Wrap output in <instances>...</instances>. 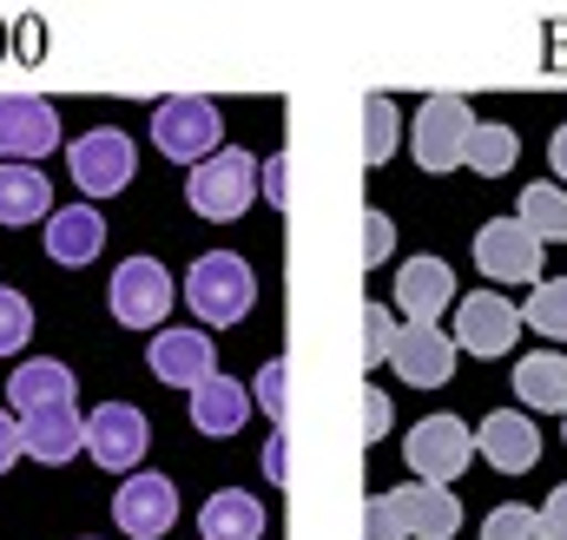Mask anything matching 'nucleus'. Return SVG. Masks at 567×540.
Instances as JSON below:
<instances>
[{
	"instance_id": "f257e3e1",
	"label": "nucleus",
	"mask_w": 567,
	"mask_h": 540,
	"mask_svg": "<svg viewBox=\"0 0 567 540\" xmlns=\"http://www.w3.org/2000/svg\"><path fill=\"white\" fill-rule=\"evenodd\" d=\"M178 297L198 310V323L231 330V323L251 316V303H258V277H251V264H245L238 251H205L198 264L185 270V290H178Z\"/></svg>"
},
{
	"instance_id": "f03ea898",
	"label": "nucleus",
	"mask_w": 567,
	"mask_h": 540,
	"mask_svg": "<svg viewBox=\"0 0 567 540\" xmlns=\"http://www.w3.org/2000/svg\"><path fill=\"white\" fill-rule=\"evenodd\" d=\"M185 198H192V211H198V218H212V225L245 218V211H251V198H258V158H251V152H238V145H218L212 158H198V165H192Z\"/></svg>"
},
{
	"instance_id": "7ed1b4c3",
	"label": "nucleus",
	"mask_w": 567,
	"mask_h": 540,
	"mask_svg": "<svg viewBox=\"0 0 567 540\" xmlns=\"http://www.w3.org/2000/svg\"><path fill=\"white\" fill-rule=\"evenodd\" d=\"M172 303H178V283H172V270L158 258H126L113 270V283H106V310L126 330H158Z\"/></svg>"
},
{
	"instance_id": "20e7f679",
	"label": "nucleus",
	"mask_w": 567,
	"mask_h": 540,
	"mask_svg": "<svg viewBox=\"0 0 567 540\" xmlns=\"http://www.w3.org/2000/svg\"><path fill=\"white\" fill-rule=\"evenodd\" d=\"M468 133H475L468 100H462V93H435V100H423V113H416L410 152H416V165H423L429 178H442V172H462Z\"/></svg>"
},
{
	"instance_id": "39448f33",
	"label": "nucleus",
	"mask_w": 567,
	"mask_h": 540,
	"mask_svg": "<svg viewBox=\"0 0 567 540\" xmlns=\"http://www.w3.org/2000/svg\"><path fill=\"white\" fill-rule=\"evenodd\" d=\"M403 461L416 468V481L429 488H449L468 461H475V435L462 415H423L410 435H403Z\"/></svg>"
},
{
	"instance_id": "423d86ee",
	"label": "nucleus",
	"mask_w": 567,
	"mask_h": 540,
	"mask_svg": "<svg viewBox=\"0 0 567 540\" xmlns=\"http://www.w3.org/2000/svg\"><path fill=\"white\" fill-rule=\"evenodd\" d=\"M218 138H225V120H218V106L198 100V93H178V100H165V106L152 113V145H158L172 165H198V158H212Z\"/></svg>"
},
{
	"instance_id": "0eeeda50",
	"label": "nucleus",
	"mask_w": 567,
	"mask_h": 540,
	"mask_svg": "<svg viewBox=\"0 0 567 540\" xmlns=\"http://www.w3.org/2000/svg\"><path fill=\"white\" fill-rule=\"evenodd\" d=\"M66 172H73V185H80L86 198H113V191L133 185L140 152H133V138L120 133V126H100V133H86V138L66 145Z\"/></svg>"
},
{
	"instance_id": "6e6552de",
	"label": "nucleus",
	"mask_w": 567,
	"mask_h": 540,
	"mask_svg": "<svg viewBox=\"0 0 567 540\" xmlns=\"http://www.w3.org/2000/svg\"><path fill=\"white\" fill-rule=\"evenodd\" d=\"M515 336H522V316H515L508 297H495V290L455 297V336H449L455 356H482V363H495V356L515 350Z\"/></svg>"
},
{
	"instance_id": "1a4fd4ad",
	"label": "nucleus",
	"mask_w": 567,
	"mask_h": 540,
	"mask_svg": "<svg viewBox=\"0 0 567 540\" xmlns=\"http://www.w3.org/2000/svg\"><path fill=\"white\" fill-rule=\"evenodd\" d=\"M145 448H152V428L133 403H100L86 415V448L80 455H93L106 475H140Z\"/></svg>"
},
{
	"instance_id": "9d476101",
	"label": "nucleus",
	"mask_w": 567,
	"mask_h": 540,
	"mask_svg": "<svg viewBox=\"0 0 567 540\" xmlns=\"http://www.w3.org/2000/svg\"><path fill=\"white\" fill-rule=\"evenodd\" d=\"M60 152V113L40 93H7L0 100V165H33Z\"/></svg>"
},
{
	"instance_id": "9b49d317",
	"label": "nucleus",
	"mask_w": 567,
	"mask_h": 540,
	"mask_svg": "<svg viewBox=\"0 0 567 540\" xmlns=\"http://www.w3.org/2000/svg\"><path fill=\"white\" fill-rule=\"evenodd\" d=\"M113 521H120V534L133 540H158L172 534V521H178V488H172V475H126L120 481V495H113Z\"/></svg>"
},
{
	"instance_id": "f8f14e48",
	"label": "nucleus",
	"mask_w": 567,
	"mask_h": 540,
	"mask_svg": "<svg viewBox=\"0 0 567 540\" xmlns=\"http://www.w3.org/2000/svg\"><path fill=\"white\" fill-rule=\"evenodd\" d=\"M468 435H475V455H482L488 468H502V475H528V468L542 461V428H535L528 408H495V415H482V428H468Z\"/></svg>"
},
{
	"instance_id": "ddd939ff",
	"label": "nucleus",
	"mask_w": 567,
	"mask_h": 540,
	"mask_svg": "<svg viewBox=\"0 0 567 540\" xmlns=\"http://www.w3.org/2000/svg\"><path fill=\"white\" fill-rule=\"evenodd\" d=\"M542 258L548 251L515 218H488L475 231V264H482V277H495V283H542Z\"/></svg>"
},
{
	"instance_id": "4468645a",
	"label": "nucleus",
	"mask_w": 567,
	"mask_h": 540,
	"mask_svg": "<svg viewBox=\"0 0 567 540\" xmlns=\"http://www.w3.org/2000/svg\"><path fill=\"white\" fill-rule=\"evenodd\" d=\"M145 363H152V376L172 383V390H198L205 376H218V350H212L205 330H158V336L145 343Z\"/></svg>"
},
{
	"instance_id": "2eb2a0df",
	"label": "nucleus",
	"mask_w": 567,
	"mask_h": 540,
	"mask_svg": "<svg viewBox=\"0 0 567 540\" xmlns=\"http://www.w3.org/2000/svg\"><path fill=\"white\" fill-rule=\"evenodd\" d=\"M390 508H396V521H403V540H455L462 534V501L449 495V488H429V481H403V488H390Z\"/></svg>"
},
{
	"instance_id": "dca6fc26",
	"label": "nucleus",
	"mask_w": 567,
	"mask_h": 540,
	"mask_svg": "<svg viewBox=\"0 0 567 540\" xmlns=\"http://www.w3.org/2000/svg\"><path fill=\"white\" fill-rule=\"evenodd\" d=\"M390 363H396L403 383H416V390H442V383L455 376V343H449L435 323H403Z\"/></svg>"
},
{
	"instance_id": "f3484780",
	"label": "nucleus",
	"mask_w": 567,
	"mask_h": 540,
	"mask_svg": "<svg viewBox=\"0 0 567 540\" xmlns=\"http://www.w3.org/2000/svg\"><path fill=\"white\" fill-rule=\"evenodd\" d=\"M86 448V415L66 403V408H33L27 422H20V455H33V461H47V468H60V461H73Z\"/></svg>"
},
{
	"instance_id": "a211bd4d",
	"label": "nucleus",
	"mask_w": 567,
	"mask_h": 540,
	"mask_svg": "<svg viewBox=\"0 0 567 540\" xmlns=\"http://www.w3.org/2000/svg\"><path fill=\"white\" fill-rule=\"evenodd\" d=\"M100 245H106V218H100L93 205H60V211H47V258H53V264H66V270L93 264Z\"/></svg>"
},
{
	"instance_id": "6ab92c4d",
	"label": "nucleus",
	"mask_w": 567,
	"mask_h": 540,
	"mask_svg": "<svg viewBox=\"0 0 567 540\" xmlns=\"http://www.w3.org/2000/svg\"><path fill=\"white\" fill-rule=\"evenodd\" d=\"M449 303H455V270L442 264V258H410V264L396 270V310L410 323H435Z\"/></svg>"
},
{
	"instance_id": "aec40b11",
	"label": "nucleus",
	"mask_w": 567,
	"mask_h": 540,
	"mask_svg": "<svg viewBox=\"0 0 567 540\" xmlns=\"http://www.w3.org/2000/svg\"><path fill=\"white\" fill-rule=\"evenodd\" d=\"M73 396H80V383H73V370L53 363V356H27V363L7 376V403L20 408V415H33V408H66Z\"/></svg>"
},
{
	"instance_id": "412c9836",
	"label": "nucleus",
	"mask_w": 567,
	"mask_h": 540,
	"mask_svg": "<svg viewBox=\"0 0 567 540\" xmlns=\"http://www.w3.org/2000/svg\"><path fill=\"white\" fill-rule=\"evenodd\" d=\"M515 403L535 415H567V356L561 350H535L515 363Z\"/></svg>"
},
{
	"instance_id": "4be33fe9",
	"label": "nucleus",
	"mask_w": 567,
	"mask_h": 540,
	"mask_svg": "<svg viewBox=\"0 0 567 540\" xmlns=\"http://www.w3.org/2000/svg\"><path fill=\"white\" fill-rule=\"evenodd\" d=\"M245 415H251V390L231 383V376H205L192 390V428L198 435H238Z\"/></svg>"
},
{
	"instance_id": "5701e85b",
	"label": "nucleus",
	"mask_w": 567,
	"mask_h": 540,
	"mask_svg": "<svg viewBox=\"0 0 567 540\" xmlns=\"http://www.w3.org/2000/svg\"><path fill=\"white\" fill-rule=\"evenodd\" d=\"M198 534L205 540H265V508H258V495L218 488V495L198 508Z\"/></svg>"
},
{
	"instance_id": "b1692460",
	"label": "nucleus",
	"mask_w": 567,
	"mask_h": 540,
	"mask_svg": "<svg viewBox=\"0 0 567 540\" xmlns=\"http://www.w3.org/2000/svg\"><path fill=\"white\" fill-rule=\"evenodd\" d=\"M53 211V185L40 165H0V225H33Z\"/></svg>"
},
{
	"instance_id": "393cba45",
	"label": "nucleus",
	"mask_w": 567,
	"mask_h": 540,
	"mask_svg": "<svg viewBox=\"0 0 567 540\" xmlns=\"http://www.w3.org/2000/svg\"><path fill=\"white\" fill-rule=\"evenodd\" d=\"M515 225L548 251V245H567V191L561 185H528L515 198Z\"/></svg>"
},
{
	"instance_id": "a878e982",
	"label": "nucleus",
	"mask_w": 567,
	"mask_h": 540,
	"mask_svg": "<svg viewBox=\"0 0 567 540\" xmlns=\"http://www.w3.org/2000/svg\"><path fill=\"white\" fill-rule=\"evenodd\" d=\"M515 158H522V138H515V126H502V120H482L468 133V152H462V165L482 172V178H508Z\"/></svg>"
},
{
	"instance_id": "bb28decb",
	"label": "nucleus",
	"mask_w": 567,
	"mask_h": 540,
	"mask_svg": "<svg viewBox=\"0 0 567 540\" xmlns=\"http://www.w3.org/2000/svg\"><path fill=\"white\" fill-rule=\"evenodd\" d=\"M515 316L535 330V336H555L567 343V277H542L528 303H515Z\"/></svg>"
},
{
	"instance_id": "cd10ccee",
	"label": "nucleus",
	"mask_w": 567,
	"mask_h": 540,
	"mask_svg": "<svg viewBox=\"0 0 567 540\" xmlns=\"http://www.w3.org/2000/svg\"><path fill=\"white\" fill-rule=\"evenodd\" d=\"M396 152V100L370 93L363 100V165H383Z\"/></svg>"
},
{
	"instance_id": "c85d7f7f",
	"label": "nucleus",
	"mask_w": 567,
	"mask_h": 540,
	"mask_svg": "<svg viewBox=\"0 0 567 540\" xmlns=\"http://www.w3.org/2000/svg\"><path fill=\"white\" fill-rule=\"evenodd\" d=\"M27 343H33V303L13 283H0V356H13Z\"/></svg>"
},
{
	"instance_id": "c756f323",
	"label": "nucleus",
	"mask_w": 567,
	"mask_h": 540,
	"mask_svg": "<svg viewBox=\"0 0 567 540\" xmlns=\"http://www.w3.org/2000/svg\"><path fill=\"white\" fill-rule=\"evenodd\" d=\"M396 310H383V303H363V363L377 370V363H390V350H396Z\"/></svg>"
},
{
	"instance_id": "7c9ffc66",
	"label": "nucleus",
	"mask_w": 567,
	"mask_h": 540,
	"mask_svg": "<svg viewBox=\"0 0 567 540\" xmlns=\"http://www.w3.org/2000/svg\"><path fill=\"white\" fill-rule=\"evenodd\" d=\"M482 540H542L535 508H528V501H502V508L482 521Z\"/></svg>"
},
{
	"instance_id": "2f4dec72",
	"label": "nucleus",
	"mask_w": 567,
	"mask_h": 540,
	"mask_svg": "<svg viewBox=\"0 0 567 540\" xmlns=\"http://www.w3.org/2000/svg\"><path fill=\"white\" fill-rule=\"evenodd\" d=\"M390 251H396V225H390L383 211H370V218H363V270H377Z\"/></svg>"
},
{
	"instance_id": "473e14b6",
	"label": "nucleus",
	"mask_w": 567,
	"mask_h": 540,
	"mask_svg": "<svg viewBox=\"0 0 567 540\" xmlns=\"http://www.w3.org/2000/svg\"><path fill=\"white\" fill-rule=\"evenodd\" d=\"M363 540H403V521H396L390 495H370L363 501Z\"/></svg>"
},
{
	"instance_id": "72a5a7b5",
	"label": "nucleus",
	"mask_w": 567,
	"mask_h": 540,
	"mask_svg": "<svg viewBox=\"0 0 567 540\" xmlns=\"http://www.w3.org/2000/svg\"><path fill=\"white\" fill-rule=\"evenodd\" d=\"M284 376H290V363H284V356H271V363H265V376H258V408H271V422L284 415Z\"/></svg>"
},
{
	"instance_id": "f704fd0d",
	"label": "nucleus",
	"mask_w": 567,
	"mask_h": 540,
	"mask_svg": "<svg viewBox=\"0 0 567 540\" xmlns=\"http://www.w3.org/2000/svg\"><path fill=\"white\" fill-rule=\"evenodd\" d=\"M535 528H542V540H567V481L548 495V508H535Z\"/></svg>"
},
{
	"instance_id": "c9c22d12",
	"label": "nucleus",
	"mask_w": 567,
	"mask_h": 540,
	"mask_svg": "<svg viewBox=\"0 0 567 540\" xmlns=\"http://www.w3.org/2000/svg\"><path fill=\"white\" fill-rule=\"evenodd\" d=\"M383 435H390V396L363 390V442H383Z\"/></svg>"
},
{
	"instance_id": "e433bc0d",
	"label": "nucleus",
	"mask_w": 567,
	"mask_h": 540,
	"mask_svg": "<svg viewBox=\"0 0 567 540\" xmlns=\"http://www.w3.org/2000/svg\"><path fill=\"white\" fill-rule=\"evenodd\" d=\"M13 461H20V422H13V415L0 408V475H7Z\"/></svg>"
},
{
	"instance_id": "4c0bfd02",
	"label": "nucleus",
	"mask_w": 567,
	"mask_h": 540,
	"mask_svg": "<svg viewBox=\"0 0 567 540\" xmlns=\"http://www.w3.org/2000/svg\"><path fill=\"white\" fill-rule=\"evenodd\" d=\"M548 165H555V185L567 191V126H555V138H548Z\"/></svg>"
},
{
	"instance_id": "58836bf2",
	"label": "nucleus",
	"mask_w": 567,
	"mask_h": 540,
	"mask_svg": "<svg viewBox=\"0 0 567 540\" xmlns=\"http://www.w3.org/2000/svg\"><path fill=\"white\" fill-rule=\"evenodd\" d=\"M265 468H271V481H284V435L271 428V448H265Z\"/></svg>"
},
{
	"instance_id": "ea45409f",
	"label": "nucleus",
	"mask_w": 567,
	"mask_h": 540,
	"mask_svg": "<svg viewBox=\"0 0 567 540\" xmlns=\"http://www.w3.org/2000/svg\"><path fill=\"white\" fill-rule=\"evenodd\" d=\"M561 435H567V415H561Z\"/></svg>"
}]
</instances>
